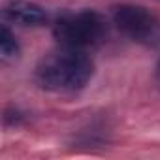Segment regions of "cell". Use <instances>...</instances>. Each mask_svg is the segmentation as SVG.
I'll return each instance as SVG.
<instances>
[{"label": "cell", "instance_id": "6da1fadb", "mask_svg": "<svg viewBox=\"0 0 160 160\" xmlns=\"http://www.w3.org/2000/svg\"><path fill=\"white\" fill-rule=\"evenodd\" d=\"M94 75V62L85 49L60 45L47 53L34 70V81L43 91L77 92Z\"/></svg>", "mask_w": 160, "mask_h": 160}, {"label": "cell", "instance_id": "7a4b0ae2", "mask_svg": "<svg viewBox=\"0 0 160 160\" xmlns=\"http://www.w3.org/2000/svg\"><path fill=\"white\" fill-rule=\"evenodd\" d=\"M53 36L60 45L89 49L100 45L108 36V21L94 10L62 13L53 25Z\"/></svg>", "mask_w": 160, "mask_h": 160}, {"label": "cell", "instance_id": "3957f363", "mask_svg": "<svg viewBox=\"0 0 160 160\" xmlns=\"http://www.w3.org/2000/svg\"><path fill=\"white\" fill-rule=\"evenodd\" d=\"M113 25L132 42L160 47V19L138 4H117L111 8Z\"/></svg>", "mask_w": 160, "mask_h": 160}, {"label": "cell", "instance_id": "277c9868", "mask_svg": "<svg viewBox=\"0 0 160 160\" xmlns=\"http://www.w3.org/2000/svg\"><path fill=\"white\" fill-rule=\"evenodd\" d=\"M4 17L10 23L21 25V27H43L49 21L47 12L34 2L28 0H13L4 6Z\"/></svg>", "mask_w": 160, "mask_h": 160}, {"label": "cell", "instance_id": "5b68a950", "mask_svg": "<svg viewBox=\"0 0 160 160\" xmlns=\"http://www.w3.org/2000/svg\"><path fill=\"white\" fill-rule=\"evenodd\" d=\"M0 53H2V57H6V58L15 57V55L19 53L17 38H15V34L10 30L8 25H2V30H0Z\"/></svg>", "mask_w": 160, "mask_h": 160}, {"label": "cell", "instance_id": "8992f818", "mask_svg": "<svg viewBox=\"0 0 160 160\" xmlns=\"http://www.w3.org/2000/svg\"><path fill=\"white\" fill-rule=\"evenodd\" d=\"M156 79H158V85H160V62H158V66H156Z\"/></svg>", "mask_w": 160, "mask_h": 160}]
</instances>
